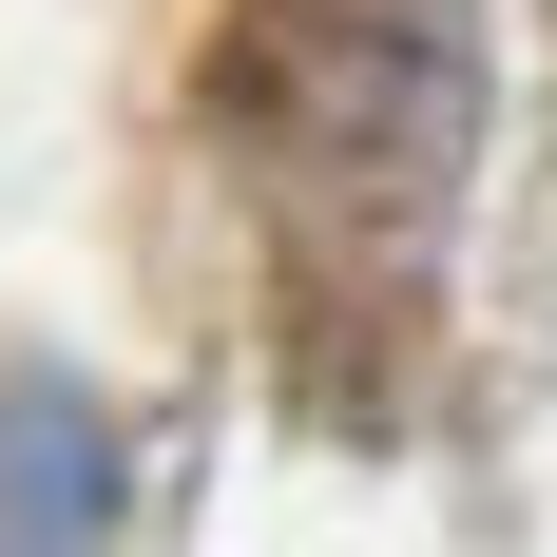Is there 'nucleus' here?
Segmentation results:
<instances>
[{"label":"nucleus","mask_w":557,"mask_h":557,"mask_svg":"<svg viewBox=\"0 0 557 557\" xmlns=\"http://www.w3.org/2000/svg\"><path fill=\"white\" fill-rule=\"evenodd\" d=\"M115 539V404L77 366H0V557H97Z\"/></svg>","instance_id":"obj_1"}]
</instances>
